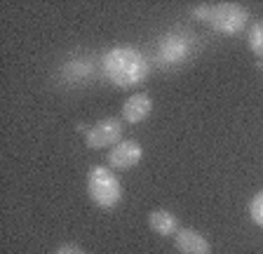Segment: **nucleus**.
Returning <instances> with one entry per match:
<instances>
[{
  "label": "nucleus",
  "instance_id": "obj_4",
  "mask_svg": "<svg viewBox=\"0 0 263 254\" xmlns=\"http://www.w3.org/2000/svg\"><path fill=\"white\" fill-rule=\"evenodd\" d=\"M193 50V35L188 33H170L164 35L162 43L158 45V52H155V59H158L160 66H174V64H181Z\"/></svg>",
  "mask_w": 263,
  "mask_h": 254
},
{
  "label": "nucleus",
  "instance_id": "obj_10",
  "mask_svg": "<svg viewBox=\"0 0 263 254\" xmlns=\"http://www.w3.org/2000/svg\"><path fill=\"white\" fill-rule=\"evenodd\" d=\"M247 43H249V50L263 59V22L252 24V28L247 31Z\"/></svg>",
  "mask_w": 263,
  "mask_h": 254
},
{
  "label": "nucleus",
  "instance_id": "obj_13",
  "mask_svg": "<svg viewBox=\"0 0 263 254\" xmlns=\"http://www.w3.org/2000/svg\"><path fill=\"white\" fill-rule=\"evenodd\" d=\"M54 254H85V252H82V247H78V245L66 243V245H59Z\"/></svg>",
  "mask_w": 263,
  "mask_h": 254
},
{
  "label": "nucleus",
  "instance_id": "obj_5",
  "mask_svg": "<svg viewBox=\"0 0 263 254\" xmlns=\"http://www.w3.org/2000/svg\"><path fill=\"white\" fill-rule=\"evenodd\" d=\"M122 137V122L118 118H104V120L94 122L85 134L89 149H108V146L120 144Z\"/></svg>",
  "mask_w": 263,
  "mask_h": 254
},
{
  "label": "nucleus",
  "instance_id": "obj_11",
  "mask_svg": "<svg viewBox=\"0 0 263 254\" xmlns=\"http://www.w3.org/2000/svg\"><path fill=\"white\" fill-rule=\"evenodd\" d=\"M249 219H252L256 226L263 228V188L249 200Z\"/></svg>",
  "mask_w": 263,
  "mask_h": 254
},
{
  "label": "nucleus",
  "instance_id": "obj_12",
  "mask_svg": "<svg viewBox=\"0 0 263 254\" xmlns=\"http://www.w3.org/2000/svg\"><path fill=\"white\" fill-rule=\"evenodd\" d=\"M209 12H212V7H209V5H197V7H193V10H191V17L197 19V22L209 24Z\"/></svg>",
  "mask_w": 263,
  "mask_h": 254
},
{
  "label": "nucleus",
  "instance_id": "obj_1",
  "mask_svg": "<svg viewBox=\"0 0 263 254\" xmlns=\"http://www.w3.org/2000/svg\"><path fill=\"white\" fill-rule=\"evenodd\" d=\"M101 71L113 85H118L120 89H127L143 83L151 76V64L137 47L118 45V47H113V50H108L104 55Z\"/></svg>",
  "mask_w": 263,
  "mask_h": 254
},
{
  "label": "nucleus",
  "instance_id": "obj_9",
  "mask_svg": "<svg viewBox=\"0 0 263 254\" xmlns=\"http://www.w3.org/2000/svg\"><path fill=\"white\" fill-rule=\"evenodd\" d=\"M148 226L158 235L170 238V235H176V231H179V219L167 210H155L148 214Z\"/></svg>",
  "mask_w": 263,
  "mask_h": 254
},
{
  "label": "nucleus",
  "instance_id": "obj_3",
  "mask_svg": "<svg viewBox=\"0 0 263 254\" xmlns=\"http://www.w3.org/2000/svg\"><path fill=\"white\" fill-rule=\"evenodd\" d=\"M247 22H249V10L242 7L240 3H219V5H212V12H209V26L226 35L240 33Z\"/></svg>",
  "mask_w": 263,
  "mask_h": 254
},
{
  "label": "nucleus",
  "instance_id": "obj_6",
  "mask_svg": "<svg viewBox=\"0 0 263 254\" xmlns=\"http://www.w3.org/2000/svg\"><path fill=\"white\" fill-rule=\"evenodd\" d=\"M143 158V149L139 141L129 139V141H120L115 144L108 153V167L110 170H132L134 165H139V160Z\"/></svg>",
  "mask_w": 263,
  "mask_h": 254
},
{
  "label": "nucleus",
  "instance_id": "obj_8",
  "mask_svg": "<svg viewBox=\"0 0 263 254\" xmlns=\"http://www.w3.org/2000/svg\"><path fill=\"white\" fill-rule=\"evenodd\" d=\"M151 111H153V99L146 92H137L122 104V120L137 125L151 116Z\"/></svg>",
  "mask_w": 263,
  "mask_h": 254
},
{
  "label": "nucleus",
  "instance_id": "obj_7",
  "mask_svg": "<svg viewBox=\"0 0 263 254\" xmlns=\"http://www.w3.org/2000/svg\"><path fill=\"white\" fill-rule=\"evenodd\" d=\"M174 245L181 254H212L209 240L195 228H179L174 235Z\"/></svg>",
  "mask_w": 263,
  "mask_h": 254
},
{
  "label": "nucleus",
  "instance_id": "obj_2",
  "mask_svg": "<svg viewBox=\"0 0 263 254\" xmlns=\"http://www.w3.org/2000/svg\"><path fill=\"white\" fill-rule=\"evenodd\" d=\"M87 193L101 210H113L122 200V186L115 172L106 165H94L87 174Z\"/></svg>",
  "mask_w": 263,
  "mask_h": 254
}]
</instances>
